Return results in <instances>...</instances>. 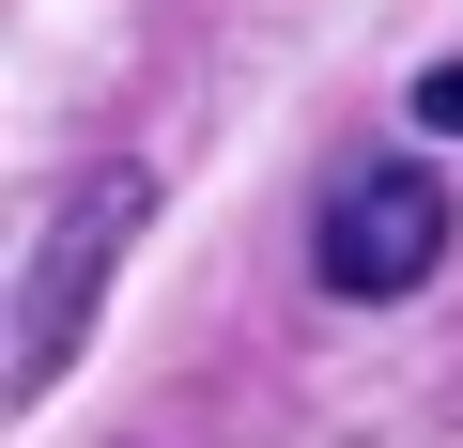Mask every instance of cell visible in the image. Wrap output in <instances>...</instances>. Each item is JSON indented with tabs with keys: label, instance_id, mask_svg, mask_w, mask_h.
I'll return each instance as SVG.
<instances>
[{
	"label": "cell",
	"instance_id": "6da1fadb",
	"mask_svg": "<svg viewBox=\"0 0 463 448\" xmlns=\"http://www.w3.org/2000/svg\"><path fill=\"white\" fill-rule=\"evenodd\" d=\"M139 216H155V170H139V155L78 170V186L47 201L32 279H16V402H47V386L78 371V340H93V294H109V263L139 248Z\"/></svg>",
	"mask_w": 463,
	"mask_h": 448
},
{
	"label": "cell",
	"instance_id": "7a4b0ae2",
	"mask_svg": "<svg viewBox=\"0 0 463 448\" xmlns=\"http://www.w3.org/2000/svg\"><path fill=\"white\" fill-rule=\"evenodd\" d=\"M448 233H463L448 186L386 155V170H340V186H325V216H309V279H325L340 310H386V294H417V279L448 263Z\"/></svg>",
	"mask_w": 463,
	"mask_h": 448
},
{
	"label": "cell",
	"instance_id": "3957f363",
	"mask_svg": "<svg viewBox=\"0 0 463 448\" xmlns=\"http://www.w3.org/2000/svg\"><path fill=\"white\" fill-rule=\"evenodd\" d=\"M417 124H432V139H463V62H432V78H417Z\"/></svg>",
	"mask_w": 463,
	"mask_h": 448
}]
</instances>
